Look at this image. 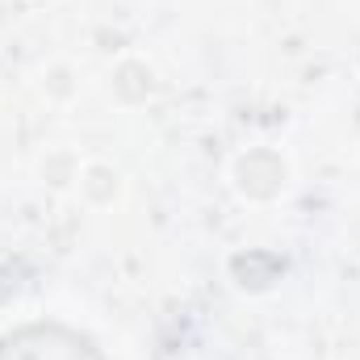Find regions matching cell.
I'll list each match as a JSON object with an SVG mask.
<instances>
[{"label": "cell", "mask_w": 360, "mask_h": 360, "mask_svg": "<svg viewBox=\"0 0 360 360\" xmlns=\"http://www.w3.org/2000/svg\"><path fill=\"white\" fill-rule=\"evenodd\" d=\"M0 360H101V352L72 331L34 327V331H21V335H8L0 344Z\"/></svg>", "instance_id": "1"}]
</instances>
